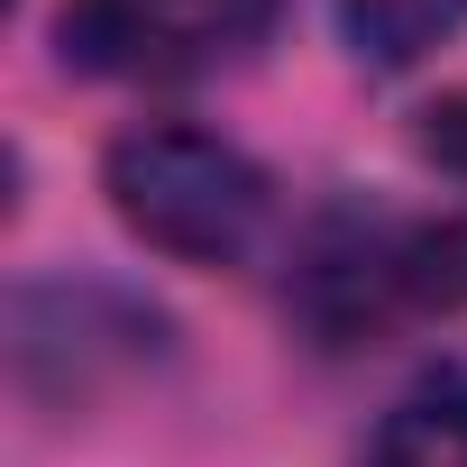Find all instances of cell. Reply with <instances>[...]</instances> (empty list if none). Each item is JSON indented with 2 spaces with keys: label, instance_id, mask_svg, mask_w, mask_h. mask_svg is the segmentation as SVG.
Masks as SVG:
<instances>
[{
  "label": "cell",
  "instance_id": "cell-4",
  "mask_svg": "<svg viewBox=\"0 0 467 467\" xmlns=\"http://www.w3.org/2000/svg\"><path fill=\"white\" fill-rule=\"evenodd\" d=\"M330 10H339L348 47H358L367 65H385V74L421 65L431 47H449V37L467 28V0H330Z\"/></svg>",
  "mask_w": 467,
  "mask_h": 467
},
{
  "label": "cell",
  "instance_id": "cell-2",
  "mask_svg": "<svg viewBox=\"0 0 467 467\" xmlns=\"http://www.w3.org/2000/svg\"><path fill=\"white\" fill-rule=\"evenodd\" d=\"M101 192L156 257H183V266H248L275 211V183L257 156L183 119L119 129L101 156Z\"/></svg>",
  "mask_w": 467,
  "mask_h": 467
},
{
  "label": "cell",
  "instance_id": "cell-6",
  "mask_svg": "<svg viewBox=\"0 0 467 467\" xmlns=\"http://www.w3.org/2000/svg\"><path fill=\"white\" fill-rule=\"evenodd\" d=\"M421 156H440L449 174H467V92H449V101L421 110Z\"/></svg>",
  "mask_w": 467,
  "mask_h": 467
},
{
  "label": "cell",
  "instance_id": "cell-3",
  "mask_svg": "<svg viewBox=\"0 0 467 467\" xmlns=\"http://www.w3.org/2000/svg\"><path fill=\"white\" fill-rule=\"evenodd\" d=\"M275 28V0H65L56 56L110 83H183L239 65Z\"/></svg>",
  "mask_w": 467,
  "mask_h": 467
},
{
  "label": "cell",
  "instance_id": "cell-5",
  "mask_svg": "<svg viewBox=\"0 0 467 467\" xmlns=\"http://www.w3.org/2000/svg\"><path fill=\"white\" fill-rule=\"evenodd\" d=\"M367 467H467V376L403 394L367 449Z\"/></svg>",
  "mask_w": 467,
  "mask_h": 467
},
{
  "label": "cell",
  "instance_id": "cell-1",
  "mask_svg": "<svg viewBox=\"0 0 467 467\" xmlns=\"http://www.w3.org/2000/svg\"><path fill=\"white\" fill-rule=\"evenodd\" d=\"M449 312H467V211H330L294 257V321L321 348H376Z\"/></svg>",
  "mask_w": 467,
  "mask_h": 467
}]
</instances>
